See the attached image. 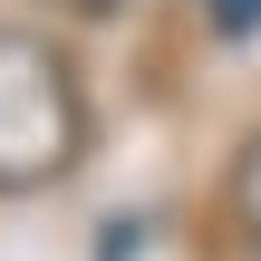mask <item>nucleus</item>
Segmentation results:
<instances>
[{"instance_id": "1", "label": "nucleus", "mask_w": 261, "mask_h": 261, "mask_svg": "<svg viewBox=\"0 0 261 261\" xmlns=\"http://www.w3.org/2000/svg\"><path fill=\"white\" fill-rule=\"evenodd\" d=\"M87 116H77V87L58 68L48 39L29 29H0V194H29L48 174H68Z\"/></svg>"}, {"instance_id": "2", "label": "nucleus", "mask_w": 261, "mask_h": 261, "mask_svg": "<svg viewBox=\"0 0 261 261\" xmlns=\"http://www.w3.org/2000/svg\"><path fill=\"white\" fill-rule=\"evenodd\" d=\"M232 213L252 223V242H261V136L242 145V165H232Z\"/></svg>"}, {"instance_id": "3", "label": "nucleus", "mask_w": 261, "mask_h": 261, "mask_svg": "<svg viewBox=\"0 0 261 261\" xmlns=\"http://www.w3.org/2000/svg\"><path fill=\"white\" fill-rule=\"evenodd\" d=\"M203 10H213V29H232V39L261 29V0H203Z\"/></svg>"}, {"instance_id": "4", "label": "nucleus", "mask_w": 261, "mask_h": 261, "mask_svg": "<svg viewBox=\"0 0 261 261\" xmlns=\"http://www.w3.org/2000/svg\"><path fill=\"white\" fill-rule=\"evenodd\" d=\"M77 10H126V0H77Z\"/></svg>"}]
</instances>
